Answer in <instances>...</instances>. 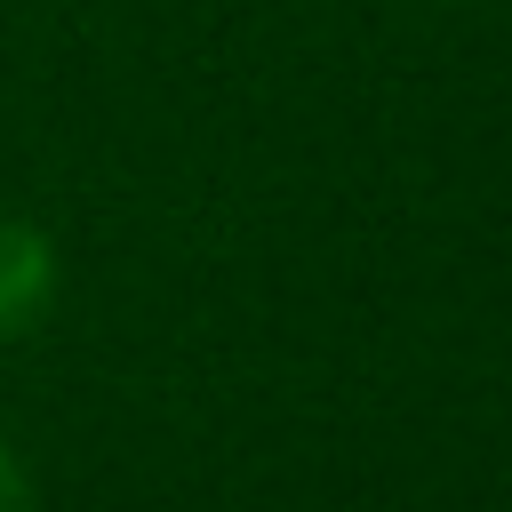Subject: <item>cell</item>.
I'll return each mask as SVG.
<instances>
[{
    "label": "cell",
    "instance_id": "cell-1",
    "mask_svg": "<svg viewBox=\"0 0 512 512\" xmlns=\"http://www.w3.org/2000/svg\"><path fill=\"white\" fill-rule=\"evenodd\" d=\"M56 304V240L32 216H0V344H16Z\"/></svg>",
    "mask_w": 512,
    "mask_h": 512
},
{
    "label": "cell",
    "instance_id": "cell-2",
    "mask_svg": "<svg viewBox=\"0 0 512 512\" xmlns=\"http://www.w3.org/2000/svg\"><path fill=\"white\" fill-rule=\"evenodd\" d=\"M0 512H40V488H32V472L8 440H0Z\"/></svg>",
    "mask_w": 512,
    "mask_h": 512
}]
</instances>
